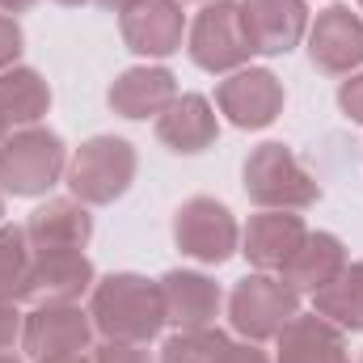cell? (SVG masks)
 <instances>
[{
    "label": "cell",
    "instance_id": "cell-1",
    "mask_svg": "<svg viewBox=\"0 0 363 363\" xmlns=\"http://www.w3.org/2000/svg\"><path fill=\"white\" fill-rule=\"evenodd\" d=\"M89 317H93V330L106 342H140V347H148L165 330L161 283L131 271L106 274V279L93 283Z\"/></svg>",
    "mask_w": 363,
    "mask_h": 363
},
{
    "label": "cell",
    "instance_id": "cell-2",
    "mask_svg": "<svg viewBox=\"0 0 363 363\" xmlns=\"http://www.w3.org/2000/svg\"><path fill=\"white\" fill-rule=\"evenodd\" d=\"M68 174V152L64 140L47 127H17L0 144V190L17 199L47 194L55 182Z\"/></svg>",
    "mask_w": 363,
    "mask_h": 363
},
{
    "label": "cell",
    "instance_id": "cell-3",
    "mask_svg": "<svg viewBox=\"0 0 363 363\" xmlns=\"http://www.w3.org/2000/svg\"><path fill=\"white\" fill-rule=\"evenodd\" d=\"M241 178L250 203H258L262 211H300L321 199L317 178L300 165V157L287 144H258L245 157Z\"/></svg>",
    "mask_w": 363,
    "mask_h": 363
},
{
    "label": "cell",
    "instance_id": "cell-4",
    "mask_svg": "<svg viewBox=\"0 0 363 363\" xmlns=\"http://www.w3.org/2000/svg\"><path fill=\"white\" fill-rule=\"evenodd\" d=\"M64 182L72 199H81L85 207H106L123 199L127 186L135 182V148L118 135H93L72 152Z\"/></svg>",
    "mask_w": 363,
    "mask_h": 363
},
{
    "label": "cell",
    "instance_id": "cell-5",
    "mask_svg": "<svg viewBox=\"0 0 363 363\" xmlns=\"http://www.w3.org/2000/svg\"><path fill=\"white\" fill-rule=\"evenodd\" d=\"M300 313V291L283 274H245L228 296V321L245 342H271L279 330Z\"/></svg>",
    "mask_w": 363,
    "mask_h": 363
},
{
    "label": "cell",
    "instance_id": "cell-6",
    "mask_svg": "<svg viewBox=\"0 0 363 363\" xmlns=\"http://www.w3.org/2000/svg\"><path fill=\"white\" fill-rule=\"evenodd\" d=\"M190 60L203 72H237L254 47L245 38V21H241V0H211L199 9L194 26H190Z\"/></svg>",
    "mask_w": 363,
    "mask_h": 363
},
{
    "label": "cell",
    "instance_id": "cell-7",
    "mask_svg": "<svg viewBox=\"0 0 363 363\" xmlns=\"http://www.w3.org/2000/svg\"><path fill=\"white\" fill-rule=\"evenodd\" d=\"M174 241L194 262L220 267V262H228L237 254L241 228H237V220H233V211L224 203H216L207 194H194L174 211Z\"/></svg>",
    "mask_w": 363,
    "mask_h": 363
},
{
    "label": "cell",
    "instance_id": "cell-8",
    "mask_svg": "<svg viewBox=\"0 0 363 363\" xmlns=\"http://www.w3.org/2000/svg\"><path fill=\"white\" fill-rule=\"evenodd\" d=\"M93 317L81 304H34L21 325V351L30 359H64V355H85L93 342Z\"/></svg>",
    "mask_w": 363,
    "mask_h": 363
},
{
    "label": "cell",
    "instance_id": "cell-9",
    "mask_svg": "<svg viewBox=\"0 0 363 363\" xmlns=\"http://www.w3.org/2000/svg\"><path fill=\"white\" fill-rule=\"evenodd\" d=\"M216 106L241 131L271 127L274 118L283 114V81L274 77L271 68H237L228 81H220Z\"/></svg>",
    "mask_w": 363,
    "mask_h": 363
},
{
    "label": "cell",
    "instance_id": "cell-10",
    "mask_svg": "<svg viewBox=\"0 0 363 363\" xmlns=\"http://www.w3.org/2000/svg\"><path fill=\"white\" fill-rule=\"evenodd\" d=\"M93 262L85 250H34L26 274V300L34 304H77L93 291Z\"/></svg>",
    "mask_w": 363,
    "mask_h": 363
},
{
    "label": "cell",
    "instance_id": "cell-11",
    "mask_svg": "<svg viewBox=\"0 0 363 363\" xmlns=\"http://www.w3.org/2000/svg\"><path fill=\"white\" fill-rule=\"evenodd\" d=\"M308 60L330 77H351L363 64V17L347 4L317 13L308 26Z\"/></svg>",
    "mask_w": 363,
    "mask_h": 363
},
{
    "label": "cell",
    "instance_id": "cell-12",
    "mask_svg": "<svg viewBox=\"0 0 363 363\" xmlns=\"http://www.w3.org/2000/svg\"><path fill=\"white\" fill-rule=\"evenodd\" d=\"M118 30H123L127 51L144 60H165L182 47V34H186L182 0H140L135 9L123 13Z\"/></svg>",
    "mask_w": 363,
    "mask_h": 363
},
{
    "label": "cell",
    "instance_id": "cell-13",
    "mask_svg": "<svg viewBox=\"0 0 363 363\" xmlns=\"http://www.w3.org/2000/svg\"><path fill=\"white\" fill-rule=\"evenodd\" d=\"M245 38L262 55H287L308 34V4L304 0H241Z\"/></svg>",
    "mask_w": 363,
    "mask_h": 363
},
{
    "label": "cell",
    "instance_id": "cell-14",
    "mask_svg": "<svg viewBox=\"0 0 363 363\" xmlns=\"http://www.w3.org/2000/svg\"><path fill=\"white\" fill-rule=\"evenodd\" d=\"M304 237H308V228L296 211H258V216H250V224L241 233V254L250 258V267L279 274L291 262V254L300 250Z\"/></svg>",
    "mask_w": 363,
    "mask_h": 363
},
{
    "label": "cell",
    "instance_id": "cell-15",
    "mask_svg": "<svg viewBox=\"0 0 363 363\" xmlns=\"http://www.w3.org/2000/svg\"><path fill=\"white\" fill-rule=\"evenodd\" d=\"M178 97V81L169 68H152V64H140V68H127L118 72V81L110 85L106 101L114 114L123 118H161Z\"/></svg>",
    "mask_w": 363,
    "mask_h": 363
},
{
    "label": "cell",
    "instance_id": "cell-16",
    "mask_svg": "<svg viewBox=\"0 0 363 363\" xmlns=\"http://www.w3.org/2000/svg\"><path fill=\"white\" fill-rule=\"evenodd\" d=\"M279 355L274 363H351L347 355V334L330 325L321 313H296L279 330Z\"/></svg>",
    "mask_w": 363,
    "mask_h": 363
},
{
    "label": "cell",
    "instance_id": "cell-17",
    "mask_svg": "<svg viewBox=\"0 0 363 363\" xmlns=\"http://www.w3.org/2000/svg\"><path fill=\"white\" fill-rule=\"evenodd\" d=\"M216 135H220V118H216V106L203 93L174 97V106L157 118V140L178 157H194V152L211 148Z\"/></svg>",
    "mask_w": 363,
    "mask_h": 363
},
{
    "label": "cell",
    "instance_id": "cell-18",
    "mask_svg": "<svg viewBox=\"0 0 363 363\" xmlns=\"http://www.w3.org/2000/svg\"><path fill=\"white\" fill-rule=\"evenodd\" d=\"M161 283V300H165V325L174 330H203L216 325L220 313V287L199 271H169Z\"/></svg>",
    "mask_w": 363,
    "mask_h": 363
},
{
    "label": "cell",
    "instance_id": "cell-19",
    "mask_svg": "<svg viewBox=\"0 0 363 363\" xmlns=\"http://www.w3.org/2000/svg\"><path fill=\"white\" fill-rule=\"evenodd\" d=\"M34 250H85L93 237V216L81 199H51L26 220Z\"/></svg>",
    "mask_w": 363,
    "mask_h": 363
},
{
    "label": "cell",
    "instance_id": "cell-20",
    "mask_svg": "<svg viewBox=\"0 0 363 363\" xmlns=\"http://www.w3.org/2000/svg\"><path fill=\"white\" fill-rule=\"evenodd\" d=\"M347 271V245L334 237V233H308L304 241H300V250L291 254V262L283 267V279L304 296H313V291H321L325 283H334L338 274Z\"/></svg>",
    "mask_w": 363,
    "mask_h": 363
},
{
    "label": "cell",
    "instance_id": "cell-21",
    "mask_svg": "<svg viewBox=\"0 0 363 363\" xmlns=\"http://www.w3.org/2000/svg\"><path fill=\"white\" fill-rule=\"evenodd\" d=\"M51 110V85L34 72V68H9L0 72V114L9 118V127H34L43 114Z\"/></svg>",
    "mask_w": 363,
    "mask_h": 363
},
{
    "label": "cell",
    "instance_id": "cell-22",
    "mask_svg": "<svg viewBox=\"0 0 363 363\" xmlns=\"http://www.w3.org/2000/svg\"><path fill=\"white\" fill-rule=\"evenodd\" d=\"M313 313H321L342 334H359L363 330V262H355V267L347 262V271L334 283L313 291Z\"/></svg>",
    "mask_w": 363,
    "mask_h": 363
},
{
    "label": "cell",
    "instance_id": "cell-23",
    "mask_svg": "<svg viewBox=\"0 0 363 363\" xmlns=\"http://www.w3.org/2000/svg\"><path fill=\"white\" fill-rule=\"evenodd\" d=\"M34 245L26 237V224H4L0 228V300H26V274H30Z\"/></svg>",
    "mask_w": 363,
    "mask_h": 363
},
{
    "label": "cell",
    "instance_id": "cell-24",
    "mask_svg": "<svg viewBox=\"0 0 363 363\" xmlns=\"http://www.w3.org/2000/svg\"><path fill=\"white\" fill-rule=\"evenodd\" d=\"M228 347V334L216 325L203 330H178L165 347H161V363H216Z\"/></svg>",
    "mask_w": 363,
    "mask_h": 363
},
{
    "label": "cell",
    "instance_id": "cell-25",
    "mask_svg": "<svg viewBox=\"0 0 363 363\" xmlns=\"http://www.w3.org/2000/svg\"><path fill=\"white\" fill-rule=\"evenodd\" d=\"M21 26L9 17V13H0V72H9V68H17V60H21Z\"/></svg>",
    "mask_w": 363,
    "mask_h": 363
},
{
    "label": "cell",
    "instance_id": "cell-26",
    "mask_svg": "<svg viewBox=\"0 0 363 363\" xmlns=\"http://www.w3.org/2000/svg\"><path fill=\"white\" fill-rule=\"evenodd\" d=\"M89 363H152V355L140 342H101Z\"/></svg>",
    "mask_w": 363,
    "mask_h": 363
},
{
    "label": "cell",
    "instance_id": "cell-27",
    "mask_svg": "<svg viewBox=\"0 0 363 363\" xmlns=\"http://www.w3.org/2000/svg\"><path fill=\"white\" fill-rule=\"evenodd\" d=\"M21 325H26V317L17 313V304L0 300V351H13L21 342Z\"/></svg>",
    "mask_w": 363,
    "mask_h": 363
},
{
    "label": "cell",
    "instance_id": "cell-28",
    "mask_svg": "<svg viewBox=\"0 0 363 363\" xmlns=\"http://www.w3.org/2000/svg\"><path fill=\"white\" fill-rule=\"evenodd\" d=\"M338 106H342V114L351 123H363V72H351V81H342Z\"/></svg>",
    "mask_w": 363,
    "mask_h": 363
},
{
    "label": "cell",
    "instance_id": "cell-29",
    "mask_svg": "<svg viewBox=\"0 0 363 363\" xmlns=\"http://www.w3.org/2000/svg\"><path fill=\"white\" fill-rule=\"evenodd\" d=\"M216 363H271V359H267V351L258 342H228Z\"/></svg>",
    "mask_w": 363,
    "mask_h": 363
},
{
    "label": "cell",
    "instance_id": "cell-30",
    "mask_svg": "<svg viewBox=\"0 0 363 363\" xmlns=\"http://www.w3.org/2000/svg\"><path fill=\"white\" fill-rule=\"evenodd\" d=\"M93 4H101V9H110V13H127V9H135L140 0H93Z\"/></svg>",
    "mask_w": 363,
    "mask_h": 363
},
{
    "label": "cell",
    "instance_id": "cell-31",
    "mask_svg": "<svg viewBox=\"0 0 363 363\" xmlns=\"http://www.w3.org/2000/svg\"><path fill=\"white\" fill-rule=\"evenodd\" d=\"M34 0H0V13H26Z\"/></svg>",
    "mask_w": 363,
    "mask_h": 363
},
{
    "label": "cell",
    "instance_id": "cell-32",
    "mask_svg": "<svg viewBox=\"0 0 363 363\" xmlns=\"http://www.w3.org/2000/svg\"><path fill=\"white\" fill-rule=\"evenodd\" d=\"M38 363H89L85 355H64V359H38Z\"/></svg>",
    "mask_w": 363,
    "mask_h": 363
},
{
    "label": "cell",
    "instance_id": "cell-33",
    "mask_svg": "<svg viewBox=\"0 0 363 363\" xmlns=\"http://www.w3.org/2000/svg\"><path fill=\"white\" fill-rule=\"evenodd\" d=\"M9 135H13V127H9V118H4V114H0V144H4V140H9Z\"/></svg>",
    "mask_w": 363,
    "mask_h": 363
},
{
    "label": "cell",
    "instance_id": "cell-34",
    "mask_svg": "<svg viewBox=\"0 0 363 363\" xmlns=\"http://www.w3.org/2000/svg\"><path fill=\"white\" fill-rule=\"evenodd\" d=\"M0 363H21V359H17L13 351H0Z\"/></svg>",
    "mask_w": 363,
    "mask_h": 363
},
{
    "label": "cell",
    "instance_id": "cell-35",
    "mask_svg": "<svg viewBox=\"0 0 363 363\" xmlns=\"http://www.w3.org/2000/svg\"><path fill=\"white\" fill-rule=\"evenodd\" d=\"M60 4H85V0H60Z\"/></svg>",
    "mask_w": 363,
    "mask_h": 363
},
{
    "label": "cell",
    "instance_id": "cell-36",
    "mask_svg": "<svg viewBox=\"0 0 363 363\" xmlns=\"http://www.w3.org/2000/svg\"><path fill=\"white\" fill-rule=\"evenodd\" d=\"M0 216H4V199H0Z\"/></svg>",
    "mask_w": 363,
    "mask_h": 363
},
{
    "label": "cell",
    "instance_id": "cell-37",
    "mask_svg": "<svg viewBox=\"0 0 363 363\" xmlns=\"http://www.w3.org/2000/svg\"><path fill=\"white\" fill-rule=\"evenodd\" d=\"M359 9H363V0H359Z\"/></svg>",
    "mask_w": 363,
    "mask_h": 363
}]
</instances>
